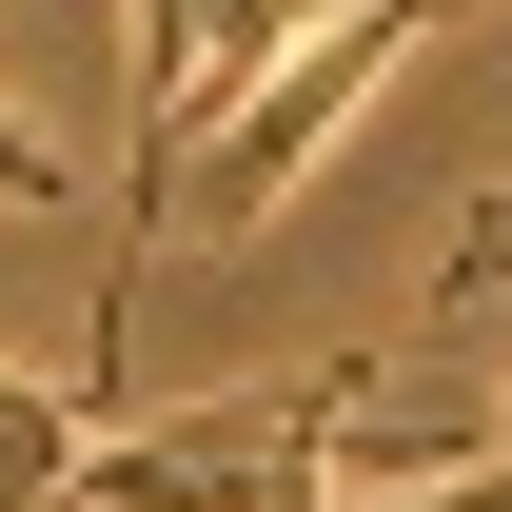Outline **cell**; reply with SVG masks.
Wrapping results in <instances>:
<instances>
[{
	"instance_id": "6da1fadb",
	"label": "cell",
	"mask_w": 512,
	"mask_h": 512,
	"mask_svg": "<svg viewBox=\"0 0 512 512\" xmlns=\"http://www.w3.org/2000/svg\"><path fill=\"white\" fill-rule=\"evenodd\" d=\"M434 20H453V0H335L316 40H296V60L256 79L237 119L197 138V178H178V237H217V256H237V237H276V197H296V178L335 158V119H355V99H375V79L414 60Z\"/></svg>"
},
{
	"instance_id": "7a4b0ae2",
	"label": "cell",
	"mask_w": 512,
	"mask_h": 512,
	"mask_svg": "<svg viewBox=\"0 0 512 512\" xmlns=\"http://www.w3.org/2000/svg\"><path fill=\"white\" fill-rule=\"evenodd\" d=\"M0 197H20V217H79V158L20 119V99H0Z\"/></svg>"
},
{
	"instance_id": "3957f363",
	"label": "cell",
	"mask_w": 512,
	"mask_h": 512,
	"mask_svg": "<svg viewBox=\"0 0 512 512\" xmlns=\"http://www.w3.org/2000/svg\"><path fill=\"white\" fill-rule=\"evenodd\" d=\"M40 394H60V375H0V434H20V414H40Z\"/></svg>"
}]
</instances>
